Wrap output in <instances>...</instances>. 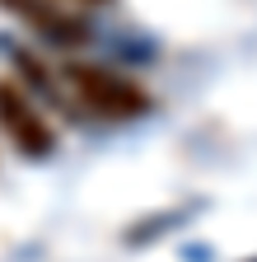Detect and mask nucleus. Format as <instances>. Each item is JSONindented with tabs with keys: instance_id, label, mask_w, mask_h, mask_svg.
Segmentation results:
<instances>
[{
	"instance_id": "423d86ee",
	"label": "nucleus",
	"mask_w": 257,
	"mask_h": 262,
	"mask_svg": "<svg viewBox=\"0 0 257 262\" xmlns=\"http://www.w3.org/2000/svg\"><path fill=\"white\" fill-rule=\"evenodd\" d=\"M89 5H99V0H89Z\"/></svg>"
},
{
	"instance_id": "20e7f679",
	"label": "nucleus",
	"mask_w": 257,
	"mask_h": 262,
	"mask_svg": "<svg viewBox=\"0 0 257 262\" xmlns=\"http://www.w3.org/2000/svg\"><path fill=\"white\" fill-rule=\"evenodd\" d=\"M178 225H182V211H159V215H145V220H136V225H126L122 244H126V248L154 244L159 234H169V229H178Z\"/></svg>"
},
{
	"instance_id": "f03ea898",
	"label": "nucleus",
	"mask_w": 257,
	"mask_h": 262,
	"mask_svg": "<svg viewBox=\"0 0 257 262\" xmlns=\"http://www.w3.org/2000/svg\"><path fill=\"white\" fill-rule=\"evenodd\" d=\"M0 131H5V141L24 159H52L56 155V126L38 113V103L14 80H0Z\"/></svg>"
},
{
	"instance_id": "7ed1b4c3",
	"label": "nucleus",
	"mask_w": 257,
	"mask_h": 262,
	"mask_svg": "<svg viewBox=\"0 0 257 262\" xmlns=\"http://www.w3.org/2000/svg\"><path fill=\"white\" fill-rule=\"evenodd\" d=\"M0 10L14 14L19 24H28L52 47H80V42H89V24L75 19L71 10L52 5V0H0Z\"/></svg>"
},
{
	"instance_id": "39448f33",
	"label": "nucleus",
	"mask_w": 257,
	"mask_h": 262,
	"mask_svg": "<svg viewBox=\"0 0 257 262\" xmlns=\"http://www.w3.org/2000/svg\"><path fill=\"white\" fill-rule=\"evenodd\" d=\"M243 262H257V257H243Z\"/></svg>"
},
{
	"instance_id": "f257e3e1",
	"label": "nucleus",
	"mask_w": 257,
	"mask_h": 262,
	"mask_svg": "<svg viewBox=\"0 0 257 262\" xmlns=\"http://www.w3.org/2000/svg\"><path fill=\"white\" fill-rule=\"evenodd\" d=\"M66 84L80 103L103 117V122H136L145 113H154V94L145 84H136L131 75L112 71V66H99V61H71L66 66Z\"/></svg>"
}]
</instances>
